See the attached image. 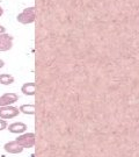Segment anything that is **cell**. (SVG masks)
Returning a JSON list of instances; mask_svg holds the SVG:
<instances>
[{"instance_id": "2", "label": "cell", "mask_w": 139, "mask_h": 157, "mask_svg": "<svg viewBox=\"0 0 139 157\" xmlns=\"http://www.w3.org/2000/svg\"><path fill=\"white\" fill-rule=\"evenodd\" d=\"M16 20L20 23H22V25H29V23L35 22V20H36V10H35V6L24 8L16 17Z\"/></svg>"}, {"instance_id": "4", "label": "cell", "mask_w": 139, "mask_h": 157, "mask_svg": "<svg viewBox=\"0 0 139 157\" xmlns=\"http://www.w3.org/2000/svg\"><path fill=\"white\" fill-rule=\"evenodd\" d=\"M19 108L14 106L0 107V119H13L19 115Z\"/></svg>"}, {"instance_id": "10", "label": "cell", "mask_w": 139, "mask_h": 157, "mask_svg": "<svg viewBox=\"0 0 139 157\" xmlns=\"http://www.w3.org/2000/svg\"><path fill=\"white\" fill-rule=\"evenodd\" d=\"M19 111L26 115H35V104H28V105H21Z\"/></svg>"}, {"instance_id": "7", "label": "cell", "mask_w": 139, "mask_h": 157, "mask_svg": "<svg viewBox=\"0 0 139 157\" xmlns=\"http://www.w3.org/2000/svg\"><path fill=\"white\" fill-rule=\"evenodd\" d=\"M4 148H5V151L9 152V154H21L23 151V148L17 143L16 141L7 142L4 146Z\"/></svg>"}, {"instance_id": "11", "label": "cell", "mask_w": 139, "mask_h": 157, "mask_svg": "<svg viewBox=\"0 0 139 157\" xmlns=\"http://www.w3.org/2000/svg\"><path fill=\"white\" fill-rule=\"evenodd\" d=\"M14 83V77L8 75V73H2L0 75V84L2 85H11Z\"/></svg>"}, {"instance_id": "1", "label": "cell", "mask_w": 139, "mask_h": 157, "mask_svg": "<svg viewBox=\"0 0 139 157\" xmlns=\"http://www.w3.org/2000/svg\"><path fill=\"white\" fill-rule=\"evenodd\" d=\"M36 157H139V99L36 98Z\"/></svg>"}, {"instance_id": "5", "label": "cell", "mask_w": 139, "mask_h": 157, "mask_svg": "<svg viewBox=\"0 0 139 157\" xmlns=\"http://www.w3.org/2000/svg\"><path fill=\"white\" fill-rule=\"evenodd\" d=\"M14 37L9 34H0V51H8L13 47Z\"/></svg>"}, {"instance_id": "15", "label": "cell", "mask_w": 139, "mask_h": 157, "mask_svg": "<svg viewBox=\"0 0 139 157\" xmlns=\"http://www.w3.org/2000/svg\"><path fill=\"white\" fill-rule=\"evenodd\" d=\"M4 14V10H2V7H0V17Z\"/></svg>"}, {"instance_id": "6", "label": "cell", "mask_w": 139, "mask_h": 157, "mask_svg": "<svg viewBox=\"0 0 139 157\" xmlns=\"http://www.w3.org/2000/svg\"><path fill=\"white\" fill-rule=\"evenodd\" d=\"M19 100V95L16 93H5L0 97V107L11 106L12 104L16 102Z\"/></svg>"}, {"instance_id": "14", "label": "cell", "mask_w": 139, "mask_h": 157, "mask_svg": "<svg viewBox=\"0 0 139 157\" xmlns=\"http://www.w3.org/2000/svg\"><path fill=\"white\" fill-rule=\"evenodd\" d=\"M4 65H5V62H4L2 59H0V69H1V67H4Z\"/></svg>"}, {"instance_id": "8", "label": "cell", "mask_w": 139, "mask_h": 157, "mask_svg": "<svg viewBox=\"0 0 139 157\" xmlns=\"http://www.w3.org/2000/svg\"><path fill=\"white\" fill-rule=\"evenodd\" d=\"M27 124L23 122H14L8 126V130L13 134H23L27 130Z\"/></svg>"}, {"instance_id": "3", "label": "cell", "mask_w": 139, "mask_h": 157, "mask_svg": "<svg viewBox=\"0 0 139 157\" xmlns=\"http://www.w3.org/2000/svg\"><path fill=\"white\" fill-rule=\"evenodd\" d=\"M15 141L22 147L23 149L24 148L29 149V148H33L35 146V143H36V135H35V133H24V134L20 135Z\"/></svg>"}, {"instance_id": "13", "label": "cell", "mask_w": 139, "mask_h": 157, "mask_svg": "<svg viewBox=\"0 0 139 157\" xmlns=\"http://www.w3.org/2000/svg\"><path fill=\"white\" fill-rule=\"evenodd\" d=\"M5 32H6V28L4 27V26H1V25H0V34H4Z\"/></svg>"}, {"instance_id": "9", "label": "cell", "mask_w": 139, "mask_h": 157, "mask_svg": "<svg viewBox=\"0 0 139 157\" xmlns=\"http://www.w3.org/2000/svg\"><path fill=\"white\" fill-rule=\"evenodd\" d=\"M21 92L24 95H35L36 93V84L35 83H26L21 87Z\"/></svg>"}, {"instance_id": "12", "label": "cell", "mask_w": 139, "mask_h": 157, "mask_svg": "<svg viewBox=\"0 0 139 157\" xmlns=\"http://www.w3.org/2000/svg\"><path fill=\"white\" fill-rule=\"evenodd\" d=\"M5 128H7V122H6L5 120L0 119V130H4Z\"/></svg>"}]
</instances>
